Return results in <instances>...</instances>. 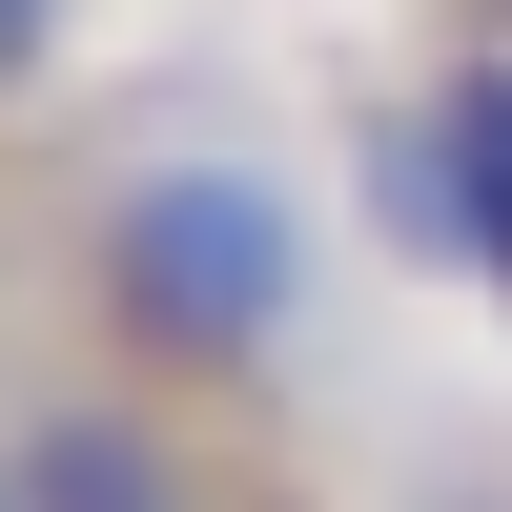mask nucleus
I'll use <instances>...</instances> for the list:
<instances>
[{"label": "nucleus", "mask_w": 512, "mask_h": 512, "mask_svg": "<svg viewBox=\"0 0 512 512\" xmlns=\"http://www.w3.org/2000/svg\"><path fill=\"white\" fill-rule=\"evenodd\" d=\"M82 308H103L123 390H267L308 328V205L226 144H164L82 205Z\"/></svg>", "instance_id": "nucleus-1"}, {"label": "nucleus", "mask_w": 512, "mask_h": 512, "mask_svg": "<svg viewBox=\"0 0 512 512\" xmlns=\"http://www.w3.org/2000/svg\"><path fill=\"white\" fill-rule=\"evenodd\" d=\"M0 472H21V512H226V472L185 451L164 390H21Z\"/></svg>", "instance_id": "nucleus-2"}, {"label": "nucleus", "mask_w": 512, "mask_h": 512, "mask_svg": "<svg viewBox=\"0 0 512 512\" xmlns=\"http://www.w3.org/2000/svg\"><path fill=\"white\" fill-rule=\"evenodd\" d=\"M431 185H451V246L512 287V62H472V82L431 103Z\"/></svg>", "instance_id": "nucleus-3"}, {"label": "nucleus", "mask_w": 512, "mask_h": 512, "mask_svg": "<svg viewBox=\"0 0 512 512\" xmlns=\"http://www.w3.org/2000/svg\"><path fill=\"white\" fill-rule=\"evenodd\" d=\"M41 41H62V0H0V103L41 82Z\"/></svg>", "instance_id": "nucleus-4"}, {"label": "nucleus", "mask_w": 512, "mask_h": 512, "mask_svg": "<svg viewBox=\"0 0 512 512\" xmlns=\"http://www.w3.org/2000/svg\"><path fill=\"white\" fill-rule=\"evenodd\" d=\"M0 512H21V472H0Z\"/></svg>", "instance_id": "nucleus-5"}]
</instances>
